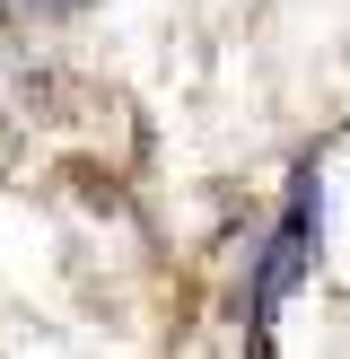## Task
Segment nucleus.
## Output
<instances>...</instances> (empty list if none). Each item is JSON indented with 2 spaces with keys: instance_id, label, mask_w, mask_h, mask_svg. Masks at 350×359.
<instances>
[{
  "instance_id": "1",
  "label": "nucleus",
  "mask_w": 350,
  "mask_h": 359,
  "mask_svg": "<svg viewBox=\"0 0 350 359\" xmlns=\"http://www.w3.org/2000/svg\"><path fill=\"white\" fill-rule=\"evenodd\" d=\"M315 193L298 184L289 193V210H280V228H272V255H262V280H254V307H262V325H272L280 307H289V290L307 280V255H315Z\"/></svg>"
},
{
  "instance_id": "2",
  "label": "nucleus",
  "mask_w": 350,
  "mask_h": 359,
  "mask_svg": "<svg viewBox=\"0 0 350 359\" xmlns=\"http://www.w3.org/2000/svg\"><path fill=\"white\" fill-rule=\"evenodd\" d=\"M27 9H62V0H27Z\"/></svg>"
}]
</instances>
